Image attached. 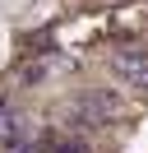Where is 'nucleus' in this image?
<instances>
[{
  "mask_svg": "<svg viewBox=\"0 0 148 153\" xmlns=\"http://www.w3.org/2000/svg\"><path fill=\"white\" fill-rule=\"evenodd\" d=\"M0 153H37V144H33V139H5Z\"/></svg>",
  "mask_w": 148,
  "mask_h": 153,
  "instance_id": "obj_4",
  "label": "nucleus"
},
{
  "mask_svg": "<svg viewBox=\"0 0 148 153\" xmlns=\"http://www.w3.org/2000/svg\"><path fill=\"white\" fill-rule=\"evenodd\" d=\"M116 79H125L130 88H148V51H125V56L111 60Z\"/></svg>",
  "mask_w": 148,
  "mask_h": 153,
  "instance_id": "obj_1",
  "label": "nucleus"
},
{
  "mask_svg": "<svg viewBox=\"0 0 148 153\" xmlns=\"http://www.w3.org/2000/svg\"><path fill=\"white\" fill-rule=\"evenodd\" d=\"M37 153H88V149L79 139H70V134H60V130H46L37 139Z\"/></svg>",
  "mask_w": 148,
  "mask_h": 153,
  "instance_id": "obj_2",
  "label": "nucleus"
},
{
  "mask_svg": "<svg viewBox=\"0 0 148 153\" xmlns=\"http://www.w3.org/2000/svg\"><path fill=\"white\" fill-rule=\"evenodd\" d=\"M0 134H5V139H33V130H28V116L5 111V116H0Z\"/></svg>",
  "mask_w": 148,
  "mask_h": 153,
  "instance_id": "obj_3",
  "label": "nucleus"
}]
</instances>
